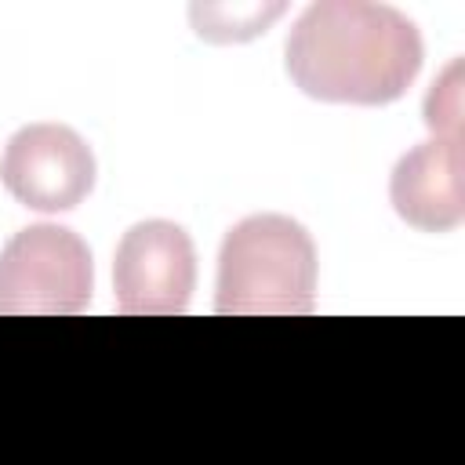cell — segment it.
Masks as SVG:
<instances>
[{"mask_svg":"<svg viewBox=\"0 0 465 465\" xmlns=\"http://www.w3.org/2000/svg\"><path fill=\"white\" fill-rule=\"evenodd\" d=\"M0 182L29 211H73L94 185V156L73 127L29 124L7 142L0 160Z\"/></svg>","mask_w":465,"mask_h":465,"instance_id":"5b68a950","label":"cell"},{"mask_svg":"<svg viewBox=\"0 0 465 465\" xmlns=\"http://www.w3.org/2000/svg\"><path fill=\"white\" fill-rule=\"evenodd\" d=\"M91 287V251L65 225H29L0 251V316H73Z\"/></svg>","mask_w":465,"mask_h":465,"instance_id":"3957f363","label":"cell"},{"mask_svg":"<svg viewBox=\"0 0 465 465\" xmlns=\"http://www.w3.org/2000/svg\"><path fill=\"white\" fill-rule=\"evenodd\" d=\"M458 65L450 69L447 84H432L429 98H425V124L436 131V138H461V102H458V87H454Z\"/></svg>","mask_w":465,"mask_h":465,"instance_id":"52a82bcc","label":"cell"},{"mask_svg":"<svg viewBox=\"0 0 465 465\" xmlns=\"http://www.w3.org/2000/svg\"><path fill=\"white\" fill-rule=\"evenodd\" d=\"M418 69L421 33L389 4L320 0L287 36V73L302 94L320 102L389 105Z\"/></svg>","mask_w":465,"mask_h":465,"instance_id":"6da1fadb","label":"cell"},{"mask_svg":"<svg viewBox=\"0 0 465 465\" xmlns=\"http://www.w3.org/2000/svg\"><path fill=\"white\" fill-rule=\"evenodd\" d=\"M316 305V243L287 214L236 222L218 254L222 316H309Z\"/></svg>","mask_w":465,"mask_h":465,"instance_id":"7a4b0ae2","label":"cell"},{"mask_svg":"<svg viewBox=\"0 0 465 465\" xmlns=\"http://www.w3.org/2000/svg\"><path fill=\"white\" fill-rule=\"evenodd\" d=\"M116 309L127 316H178L196 287V251L182 225L149 218L124 232L113 262Z\"/></svg>","mask_w":465,"mask_h":465,"instance_id":"277c9868","label":"cell"},{"mask_svg":"<svg viewBox=\"0 0 465 465\" xmlns=\"http://www.w3.org/2000/svg\"><path fill=\"white\" fill-rule=\"evenodd\" d=\"M461 138H432L411 149L389 182L396 214L421 232H447L465 218Z\"/></svg>","mask_w":465,"mask_h":465,"instance_id":"8992f818","label":"cell"}]
</instances>
